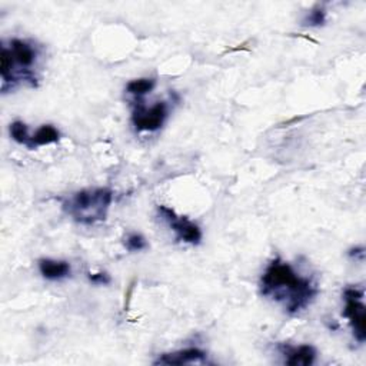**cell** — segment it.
<instances>
[{"label":"cell","mask_w":366,"mask_h":366,"mask_svg":"<svg viewBox=\"0 0 366 366\" xmlns=\"http://www.w3.org/2000/svg\"><path fill=\"white\" fill-rule=\"evenodd\" d=\"M260 295L279 304L288 315H299L316 299L318 285L302 276L293 266L281 258L274 259L260 276Z\"/></svg>","instance_id":"cell-1"},{"label":"cell","mask_w":366,"mask_h":366,"mask_svg":"<svg viewBox=\"0 0 366 366\" xmlns=\"http://www.w3.org/2000/svg\"><path fill=\"white\" fill-rule=\"evenodd\" d=\"M113 202V192L108 188L82 189L66 199L62 208L76 223L92 226L104 222Z\"/></svg>","instance_id":"cell-2"},{"label":"cell","mask_w":366,"mask_h":366,"mask_svg":"<svg viewBox=\"0 0 366 366\" xmlns=\"http://www.w3.org/2000/svg\"><path fill=\"white\" fill-rule=\"evenodd\" d=\"M342 296L345 301L342 315L349 321L353 338L359 344H363L366 339V307L363 304L365 292L356 286H348L345 288Z\"/></svg>","instance_id":"cell-3"},{"label":"cell","mask_w":366,"mask_h":366,"mask_svg":"<svg viewBox=\"0 0 366 366\" xmlns=\"http://www.w3.org/2000/svg\"><path fill=\"white\" fill-rule=\"evenodd\" d=\"M159 218L168 225L176 235V241L189 244V245H199L202 241V230L196 223L189 220L185 216H179L174 209L168 206H157Z\"/></svg>","instance_id":"cell-4"},{"label":"cell","mask_w":366,"mask_h":366,"mask_svg":"<svg viewBox=\"0 0 366 366\" xmlns=\"http://www.w3.org/2000/svg\"><path fill=\"white\" fill-rule=\"evenodd\" d=\"M169 116V108L166 102H157L148 108L141 99L132 113V123L138 132H156L159 130Z\"/></svg>","instance_id":"cell-5"},{"label":"cell","mask_w":366,"mask_h":366,"mask_svg":"<svg viewBox=\"0 0 366 366\" xmlns=\"http://www.w3.org/2000/svg\"><path fill=\"white\" fill-rule=\"evenodd\" d=\"M193 363H208V353L199 348H186L169 353H162L153 360V365L166 366H182Z\"/></svg>","instance_id":"cell-6"},{"label":"cell","mask_w":366,"mask_h":366,"mask_svg":"<svg viewBox=\"0 0 366 366\" xmlns=\"http://www.w3.org/2000/svg\"><path fill=\"white\" fill-rule=\"evenodd\" d=\"M282 355L285 356V363L290 366H311L315 363L318 352L312 345H299V346H279Z\"/></svg>","instance_id":"cell-7"},{"label":"cell","mask_w":366,"mask_h":366,"mask_svg":"<svg viewBox=\"0 0 366 366\" xmlns=\"http://www.w3.org/2000/svg\"><path fill=\"white\" fill-rule=\"evenodd\" d=\"M38 268L41 275L48 281H62L71 276L72 266L66 260L43 258L38 262Z\"/></svg>","instance_id":"cell-8"},{"label":"cell","mask_w":366,"mask_h":366,"mask_svg":"<svg viewBox=\"0 0 366 366\" xmlns=\"http://www.w3.org/2000/svg\"><path fill=\"white\" fill-rule=\"evenodd\" d=\"M60 141V132L53 125H42L33 135L30 136V141L27 143V149L33 150L41 146L53 145Z\"/></svg>","instance_id":"cell-9"},{"label":"cell","mask_w":366,"mask_h":366,"mask_svg":"<svg viewBox=\"0 0 366 366\" xmlns=\"http://www.w3.org/2000/svg\"><path fill=\"white\" fill-rule=\"evenodd\" d=\"M156 86V80L152 78H141V79H133L130 80L125 90L132 94V96H136L138 99H141L142 96L150 93Z\"/></svg>","instance_id":"cell-10"},{"label":"cell","mask_w":366,"mask_h":366,"mask_svg":"<svg viewBox=\"0 0 366 366\" xmlns=\"http://www.w3.org/2000/svg\"><path fill=\"white\" fill-rule=\"evenodd\" d=\"M9 133H10V138L19 143V145H24L27 146L29 141H30V133H29V127L22 120H15L10 123L9 126Z\"/></svg>","instance_id":"cell-11"},{"label":"cell","mask_w":366,"mask_h":366,"mask_svg":"<svg viewBox=\"0 0 366 366\" xmlns=\"http://www.w3.org/2000/svg\"><path fill=\"white\" fill-rule=\"evenodd\" d=\"M326 10L322 6H315L302 20L304 26L309 27H321L326 23Z\"/></svg>","instance_id":"cell-12"},{"label":"cell","mask_w":366,"mask_h":366,"mask_svg":"<svg viewBox=\"0 0 366 366\" xmlns=\"http://www.w3.org/2000/svg\"><path fill=\"white\" fill-rule=\"evenodd\" d=\"M125 246L129 252H141V251L148 249L149 245H148L145 237H142L141 234H130L125 239Z\"/></svg>","instance_id":"cell-13"},{"label":"cell","mask_w":366,"mask_h":366,"mask_svg":"<svg viewBox=\"0 0 366 366\" xmlns=\"http://www.w3.org/2000/svg\"><path fill=\"white\" fill-rule=\"evenodd\" d=\"M87 279L90 283L97 285V286H106L112 282L111 275L106 272H96V274H87Z\"/></svg>","instance_id":"cell-14"},{"label":"cell","mask_w":366,"mask_h":366,"mask_svg":"<svg viewBox=\"0 0 366 366\" xmlns=\"http://www.w3.org/2000/svg\"><path fill=\"white\" fill-rule=\"evenodd\" d=\"M348 256L353 260L363 262L365 260V248L363 246H355L348 251Z\"/></svg>","instance_id":"cell-15"}]
</instances>
